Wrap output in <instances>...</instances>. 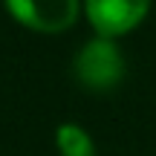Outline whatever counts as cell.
Wrapping results in <instances>:
<instances>
[{"instance_id":"cell-4","label":"cell","mask_w":156,"mask_h":156,"mask_svg":"<svg viewBox=\"0 0 156 156\" xmlns=\"http://www.w3.org/2000/svg\"><path fill=\"white\" fill-rule=\"evenodd\" d=\"M55 145L61 156H95V142L81 124H61L55 130Z\"/></svg>"},{"instance_id":"cell-3","label":"cell","mask_w":156,"mask_h":156,"mask_svg":"<svg viewBox=\"0 0 156 156\" xmlns=\"http://www.w3.org/2000/svg\"><path fill=\"white\" fill-rule=\"evenodd\" d=\"M87 20L101 38H122L133 32L151 12V0H84Z\"/></svg>"},{"instance_id":"cell-1","label":"cell","mask_w":156,"mask_h":156,"mask_svg":"<svg viewBox=\"0 0 156 156\" xmlns=\"http://www.w3.org/2000/svg\"><path fill=\"white\" fill-rule=\"evenodd\" d=\"M73 73L75 81L87 87L90 93H110L124 78V55L113 38L95 35L78 49L73 61Z\"/></svg>"},{"instance_id":"cell-2","label":"cell","mask_w":156,"mask_h":156,"mask_svg":"<svg viewBox=\"0 0 156 156\" xmlns=\"http://www.w3.org/2000/svg\"><path fill=\"white\" fill-rule=\"evenodd\" d=\"M3 3L20 26L44 35L69 29L81 12V0H3Z\"/></svg>"}]
</instances>
